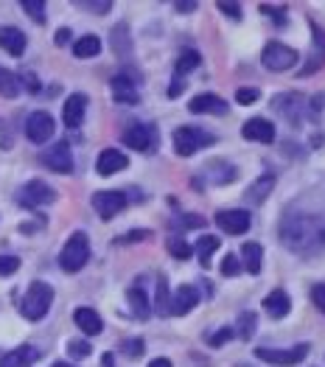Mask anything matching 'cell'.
Masks as SVG:
<instances>
[{
  "mask_svg": "<svg viewBox=\"0 0 325 367\" xmlns=\"http://www.w3.org/2000/svg\"><path fill=\"white\" fill-rule=\"evenodd\" d=\"M146 238H151V230H129L121 241L124 244H135V241H146Z\"/></svg>",
  "mask_w": 325,
  "mask_h": 367,
  "instance_id": "obj_48",
  "label": "cell"
},
{
  "mask_svg": "<svg viewBox=\"0 0 325 367\" xmlns=\"http://www.w3.org/2000/svg\"><path fill=\"white\" fill-rule=\"evenodd\" d=\"M112 50L118 56H129L132 53V40H129V26L127 23H121V26L112 28Z\"/></svg>",
  "mask_w": 325,
  "mask_h": 367,
  "instance_id": "obj_33",
  "label": "cell"
},
{
  "mask_svg": "<svg viewBox=\"0 0 325 367\" xmlns=\"http://www.w3.org/2000/svg\"><path fill=\"white\" fill-rule=\"evenodd\" d=\"M166 250H169L174 258H180V261H188V258L193 255V247L188 244L186 238H180V235H171V238L166 241Z\"/></svg>",
  "mask_w": 325,
  "mask_h": 367,
  "instance_id": "obj_36",
  "label": "cell"
},
{
  "mask_svg": "<svg viewBox=\"0 0 325 367\" xmlns=\"http://www.w3.org/2000/svg\"><path fill=\"white\" fill-rule=\"evenodd\" d=\"M272 107L278 110V112L286 118V121H289V124L300 127L306 104H303V98H300L297 92H283V95H275V98H272Z\"/></svg>",
  "mask_w": 325,
  "mask_h": 367,
  "instance_id": "obj_15",
  "label": "cell"
},
{
  "mask_svg": "<svg viewBox=\"0 0 325 367\" xmlns=\"http://www.w3.org/2000/svg\"><path fill=\"white\" fill-rule=\"evenodd\" d=\"M121 353H124L127 359H140V356L146 353V342H143L140 336H135V339H124V342H121Z\"/></svg>",
  "mask_w": 325,
  "mask_h": 367,
  "instance_id": "obj_38",
  "label": "cell"
},
{
  "mask_svg": "<svg viewBox=\"0 0 325 367\" xmlns=\"http://www.w3.org/2000/svg\"><path fill=\"white\" fill-rule=\"evenodd\" d=\"M124 143L129 146V149H135V151H154L157 149V143H160V135H157V129L151 127V124H132L127 132H124Z\"/></svg>",
  "mask_w": 325,
  "mask_h": 367,
  "instance_id": "obj_9",
  "label": "cell"
},
{
  "mask_svg": "<svg viewBox=\"0 0 325 367\" xmlns=\"http://www.w3.org/2000/svg\"><path fill=\"white\" fill-rule=\"evenodd\" d=\"M199 306V289L196 286H180L177 292H174V297H171V314L174 317H186L188 312H193Z\"/></svg>",
  "mask_w": 325,
  "mask_h": 367,
  "instance_id": "obj_18",
  "label": "cell"
},
{
  "mask_svg": "<svg viewBox=\"0 0 325 367\" xmlns=\"http://www.w3.org/2000/svg\"><path fill=\"white\" fill-rule=\"evenodd\" d=\"M174 9H177L180 14H191V11H196V0H177Z\"/></svg>",
  "mask_w": 325,
  "mask_h": 367,
  "instance_id": "obj_52",
  "label": "cell"
},
{
  "mask_svg": "<svg viewBox=\"0 0 325 367\" xmlns=\"http://www.w3.org/2000/svg\"><path fill=\"white\" fill-rule=\"evenodd\" d=\"M222 247V238H216V235H202L199 241H196V255H199V264L202 267H211V255L216 252Z\"/></svg>",
  "mask_w": 325,
  "mask_h": 367,
  "instance_id": "obj_30",
  "label": "cell"
},
{
  "mask_svg": "<svg viewBox=\"0 0 325 367\" xmlns=\"http://www.w3.org/2000/svg\"><path fill=\"white\" fill-rule=\"evenodd\" d=\"M20 270V258L17 255H0V277L14 275Z\"/></svg>",
  "mask_w": 325,
  "mask_h": 367,
  "instance_id": "obj_43",
  "label": "cell"
},
{
  "mask_svg": "<svg viewBox=\"0 0 325 367\" xmlns=\"http://www.w3.org/2000/svg\"><path fill=\"white\" fill-rule=\"evenodd\" d=\"M275 183H278V177H275L272 171L261 174V177H258L255 183L247 188V193H244V196H247V202H252V205H261V202H264V199H267V196L272 193Z\"/></svg>",
  "mask_w": 325,
  "mask_h": 367,
  "instance_id": "obj_25",
  "label": "cell"
},
{
  "mask_svg": "<svg viewBox=\"0 0 325 367\" xmlns=\"http://www.w3.org/2000/svg\"><path fill=\"white\" fill-rule=\"evenodd\" d=\"M309 26H311V50H309V62L300 68V76H311L325 65V31L314 20Z\"/></svg>",
  "mask_w": 325,
  "mask_h": 367,
  "instance_id": "obj_12",
  "label": "cell"
},
{
  "mask_svg": "<svg viewBox=\"0 0 325 367\" xmlns=\"http://www.w3.org/2000/svg\"><path fill=\"white\" fill-rule=\"evenodd\" d=\"M17 79H20V82H26V90L28 92H40V79H37L31 70H26V73H23V76H17Z\"/></svg>",
  "mask_w": 325,
  "mask_h": 367,
  "instance_id": "obj_50",
  "label": "cell"
},
{
  "mask_svg": "<svg viewBox=\"0 0 325 367\" xmlns=\"http://www.w3.org/2000/svg\"><path fill=\"white\" fill-rule=\"evenodd\" d=\"M50 303H53V286L46 283V280H34V283L26 289L23 300H20V314H23L26 320L37 322L50 312Z\"/></svg>",
  "mask_w": 325,
  "mask_h": 367,
  "instance_id": "obj_2",
  "label": "cell"
},
{
  "mask_svg": "<svg viewBox=\"0 0 325 367\" xmlns=\"http://www.w3.org/2000/svg\"><path fill=\"white\" fill-rule=\"evenodd\" d=\"M127 193L124 191H98L93 193V208L98 211V216L104 219V222H110V219H115L124 208H127Z\"/></svg>",
  "mask_w": 325,
  "mask_h": 367,
  "instance_id": "obj_10",
  "label": "cell"
},
{
  "mask_svg": "<svg viewBox=\"0 0 325 367\" xmlns=\"http://www.w3.org/2000/svg\"><path fill=\"white\" fill-rule=\"evenodd\" d=\"M188 110L193 112V115H228V101L222 98V95H216V92H199V95H193L191 101H188Z\"/></svg>",
  "mask_w": 325,
  "mask_h": 367,
  "instance_id": "obj_14",
  "label": "cell"
},
{
  "mask_svg": "<svg viewBox=\"0 0 325 367\" xmlns=\"http://www.w3.org/2000/svg\"><path fill=\"white\" fill-rule=\"evenodd\" d=\"M264 312H267L272 320H283V317L292 312V297H289L283 289H272V292L264 297Z\"/></svg>",
  "mask_w": 325,
  "mask_h": 367,
  "instance_id": "obj_21",
  "label": "cell"
},
{
  "mask_svg": "<svg viewBox=\"0 0 325 367\" xmlns=\"http://www.w3.org/2000/svg\"><path fill=\"white\" fill-rule=\"evenodd\" d=\"M90 353H93V348H90L87 339H70L68 342V356L70 359H87Z\"/></svg>",
  "mask_w": 325,
  "mask_h": 367,
  "instance_id": "obj_39",
  "label": "cell"
},
{
  "mask_svg": "<svg viewBox=\"0 0 325 367\" xmlns=\"http://www.w3.org/2000/svg\"><path fill=\"white\" fill-rule=\"evenodd\" d=\"M283 244L297 255H314L325 250V222L317 213H286L280 222Z\"/></svg>",
  "mask_w": 325,
  "mask_h": 367,
  "instance_id": "obj_1",
  "label": "cell"
},
{
  "mask_svg": "<svg viewBox=\"0 0 325 367\" xmlns=\"http://www.w3.org/2000/svg\"><path fill=\"white\" fill-rule=\"evenodd\" d=\"M53 129H56L53 115L46 112V110L31 112L28 121H26V138L31 140V143H48V140L53 138Z\"/></svg>",
  "mask_w": 325,
  "mask_h": 367,
  "instance_id": "obj_11",
  "label": "cell"
},
{
  "mask_svg": "<svg viewBox=\"0 0 325 367\" xmlns=\"http://www.w3.org/2000/svg\"><path fill=\"white\" fill-rule=\"evenodd\" d=\"M311 345L303 342V345H294V348H255V356L267 365H278V367H292V365H300L306 356H309Z\"/></svg>",
  "mask_w": 325,
  "mask_h": 367,
  "instance_id": "obj_5",
  "label": "cell"
},
{
  "mask_svg": "<svg viewBox=\"0 0 325 367\" xmlns=\"http://www.w3.org/2000/svg\"><path fill=\"white\" fill-rule=\"evenodd\" d=\"M73 53H76L79 59L98 56V53H101V40H98L95 34H85V37H79V40L73 43Z\"/></svg>",
  "mask_w": 325,
  "mask_h": 367,
  "instance_id": "obj_32",
  "label": "cell"
},
{
  "mask_svg": "<svg viewBox=\"0 0 325 367\" xmlns=\"http://www.w3.org/2000/svg\"><path fill=\"white\" fill-rule=\"evenodd\" d=\"M219 11H225L230 20H241V6L230 3V0H219Z\"/></svg>",
  "mask_w": 325,
  "mask_h": 367,
  "instance_id": "obj_47",
  "label": "cell"
},
{
  "mask_svg": "<svg viewBox=\"0 0 325 367\" xmlns=\"http://www.w3.org/2000/svg\"><path fill=\"white\" fill-rule=\"evenodd\" d=\"M53 199H56V191L43 180H31L17 191V202L23 208H43V205H50Z\"/></svg>",
  "mask_w": 325,
  "mask_h": 367,
  "instance_id": "obj_7",
  "label": "cell"
},
{
  "mask_svg": "<svg viewBox=\"0 0 325 367\" xmlns=\"http://www.w3.org/2000/svg\"><path fill=\"white\" fill-rule=\"evenodd\" d=\"M127 300H129V309H132V314H135L138 320H146V317L151 314V306H149V297H146L143 286H132V289L127 292Z\"/></svg>",
  "mask_w": 325,
  "mask_h": 367,
  "instance_id": "obj_28",
  "label": "cell"
},
{
  "mask_svg": "<svg viewBox=\"0 0 325 367\" xmlns=\"http://www.w3.org/2000/svg\"><path fill=\"white\" fill-rule=\"evenodd\" d=\"M261 261H264V247L255 244V241H247L241 247V267L250 272V275H258L261 272Z\"/></svg>",
  "mask_w": 325,
  "mask_h": 367,
  "instance_id": "obj_27",
  "label": "cell"
},
{
  "mask_svg": "<svg viewBox=\"0 0 325 367\" xmlns=\"http://www.w3.org/2000/svg\"><path fill=\"white\" fill-rule=\"evenodd\" d=\"M73 322H76L87 336H98V334L104 331V320L98 317V312L87 309V306H82V309L73 312Z\"/></svg>",
  "mask_w": 325,
  "mask_h": 367,
  "instance_id": "obj_26",
  "label": "cell"
},
{
  "mask_svg": "<svg viewBox=\"0 0 325 367\" xmlns=\"http://www.w3.org/2000/svg\"><path fill=\"white\" fill-rule=\"evenodd\" d=\"M171 225L174 228H205V216H199V213H186V216H180V219H171Z\"/></svg>",
  "mask_w": 325,
  "mask_h": 367,
  "instance_id": "obj_41",
  "label": "cell"
},
{
  "mask_svg": "<svg viewBox=\"0 0 325 367\" xmlns=\"http://www.w3.org/2000/svg\"><path fill=\"white\" fill-rule=\"evenodd\" d=\"M244 267H241V258L238 255H225V261H222V275L225 277H235L238 272H241Z\"/></svg>",
  "mask_w": 325,
  "mask_h": 367,
  "instance_id": "obj_42",
  "label": "cell"
},
{
  "mask_svg": "<svg viewBox=\"0 0 325 367\" xmlns=\"http://www.w3.org/2000/svg\"><path fill=\"white\" fill-rule=\"evenodd\" d=\"M101 367H115V359H112V353H104V359H101Z\"/></svg>",
  "mask_w": 325,
  "mask_h": 367,
  "instance_id": "obj_55",
  "label": "cell"
},
{
  "mask_svg": "<svg viewBox=\"0 0 325 367\" xmlns=\"http://www.w3.org/2000/svg\"><path fill=\"white\" fill-rule=\"evenodd\" d=\"M26 46H28V40H26V34L20 28H14V26H3L0 28V48L3 50H9L11 56H23Z\"/></svg>",
  "mask_w": 325,
  "mask_h": 367,
  "instance_id": "obj_23",
  "label": "cell"
},
{
  "mask_svg": "<svg viewBox=\"0 0 325 367\" xmlns=\"http://www.w3.org/2000/svg\"><path fill=\"white\" fill-rule=\"evenodd\" d=\"M149 367H174L171 365V359H166V356H160V359H151Z\"/></svg>",
  "mask_w": 325,
  "mask_h": 367,
  "instance_id": "obj_54",
  "label": "cell"
},
{
  "mask_svg": "<svg viewBox=\"0 0 325 367\" xmlns=\"http://www.w3.org/2000/svg\"><path fill=\"white\" fill-rule=\"evenodd\" d=\"M127 166H129V157H127L121 149H104V151L98 154V160H95V171H98L101 177H112V174L124 171Z\"/></svg>",
  "mask_w": 325,
  "mask_h": 367,
  "instance_id": "obj_17",
  "label": "cell"
},
{
  "mask_svg": "<svg viewBox=\"0 0 325 367\" xmlns=\"http://www.w3.org/2000/svg\"><path fill=\"white\" fill-rule=\"evenodd\" d=\"M87 261H90V238H87V233L79 230L65 241V247L59 252V267L65 272H79V270H85Z\"/></svg>",
  "mask_w": 325,
  "mask_h": 367,
  "instance_id": "obj_3",
  "label": "cell"
},
{
  "mask_svg": "<svg viewBox=\"0 0 325 367\" xmlns=\"http://www.w3.org/2000/svg\"><path fill=\"white\" fill-rule=\"evenodd\" d=\"M297 50L294 48H289L286 43H267L264 48V53H261V62H264V68L267 70H275V73H283V70H289V68H294L297 65Z\"/></svg>",
  "mask_w": 325,
  "mask_h": 367,
  "instance_id": "obj_6",
  "label": "cell"
},
{
  "mask_svg": "<svg viewBox=\"0 0 325 367\" xmlns=\"http://www.w3.org/2000/svg\"><path fill=\"white\" fill-rule=\"evenodd\" d=\"M258 98H261V90H258V87H241V90L235 92V101H238V104H244V107L255 104Z\"/></svg>",
  "mask_w": 325,
  "mask_h": 367,
  "instance_id": "obj_44",
  "label": "cell"
},
{
  "mask_svg": "<svg viewBox=\"0 0 325 367\" xmlns=\"http://www.w3.org/2000/svg\"><path fill=\"white\" fill-rule=\"evenodd\" d=\"M233 331H235V336H238V339L250 342V339L255 336V331H258V317H255V312H241Z\"/></svg>",
  "mask_w": 325,
  "mask_h": 367,
  "instance_id": "obj_29",
  "label": "cell"
},
{
  "mask_svg": "<svg viewBox=\"0 0 325 367\" xmlns=\"http://www.w3.org/2000/svg\"><path fill=\"white\" fill-rule=\"evenodd\" d=\"M311 300H314V306L325 314V283H317V286L311 289Z\"/></svg>",
  "mask_w": 325,
  "mask_h": 367,
  "instance_id": "obj_49",
  "label": "cell"
},
{
  "mask_svg": "<svg viewBox=\"0 0 325 367\" xmlns=\"http://www.w3.org/2000/svg\"><path fill=\"white\" fill-rule=\"evenodd\" d=\"M199 62H202L199 50H183V53L177 56L174 76H186V73H191V70H196V68H199Z\"/></svg>",
  "mask_w": 325,
  "mask_h": 367,
  "instance_id": "obj_35",
  "label": "cell"
},
{
  "mask_svg": "<svg viewBox=\"0 0 325 367\" xmlns=\"http://www.w3.org/2000/svg\"><path fill=\"white\" fill-rule=\"evenodd\" d=\"M244 140H258V143H275V127L267 118H250L241 127Z\"/></svg>",
  "mask_w": 325,
  "mask_h": 367,
  "instance_id": "obj_20",
  "label": "cell"
},
{
  "mask_svg": "<svg viewBox=\"0 0 325 367\" xmlns=\"http://www.w3.org/2000/svg\"><path fill=\"white\" fill-rule=\"evenodd\" d=\"M20 87H23V85H20L17 73L0 68V95H3V98H17V95H20Z\"/></svg>",
  "mask_w": 325,
  "mask_h": 367,
  "instance_id": "obj_34",
  "label": "cell"
},
{
  "mask_svg": "<svg viewBox=\"0 0 325 367\" xmlns=\"http://www.w3.org/2000/svg\"><path fill=\"white\" fill-rule=\"evenodd\" d=\"M40 160H43L46 169L56 171V174H70V171H73V151H70V143H68V140L53 143L50 149L43 151Z\"/></svg>",
  "mask_w": 325,
  "mask_h": 367,
  "instance_id": "obj_8",
  "label": "cell"
},
{
  "mask_svg": "<svg viewBox=\"0 0 325 367\" xmlns=\"http://www.w3.org/2000/svg\"><path fill=\"white\" fill-rule=\"evenodd\" d=\"M76 6L85 9V11H93V14H110L112 11L110 0H76Z\"/></svg>",
  "mask_w": 325,
  "mask_h": 367,
  "instance_id": "obj_40",
  "label": "cell"
},
{
  "mask_svg": "<svg viewBox=\"0 0 325 367\" xmlns=\"http://www.w3.org/2000/svg\"><path fill=\"white\" fill-rule=\"evenodd\" d=\"M261 11L267 14V17H272L275 23H286V6H270V3H261Z\"/></svg>",
  "mask_w": 325,
  "mask_h": 367,
  "instance_id": "obj_45",
  "label": "cell"
},
{
  "mask_svg": "<svg viewBox=\"0 0 325 367\" xmlns=\"http://www.w3.org/2000/svg\"><path fill=\"white\" fill-rule=\"evenodd\" d=\"M70 43V28H59L56 31V46L62 48V46H68Z\"/></svg>",
  "mask_w": 325,
  "mask_h": 367,
  "instance_id": "obj_53",
  "label": "cell"
},
{
  "mask_svg": "<svg viewBox=\"0 0 325 367\" xmlns=\"http://www.w3.org/2000/svg\"><path fill=\"white\" fill-rule=\"evenodd\" d=\"M40 359V351L34 345H20L14 351H9L3 359H0V367H31Z\"/></svg>",
  "mask_w": 325,
  "mask_h": 367,
  "instance_id": "obj_22",
  "label": "cell"
},
{
  "mask_svg": "<svg viewBox=\"0 0 325 367\" xmlns=\"http://www.w3.org/2000/svg\"><path fill=\"white\" fill-rule=\"evenodd\" d=\"M230 336H235V331H233L230 325H228V328H222V331H216L213 336H208V342H211V348H222V345H225V342H228Z\"/></svg>",
  "mask_w": 325,
  "mask_h": 367,
  "instance_id": "obj_46",
  "label": "cell"
},
{
  "mask_svg": "<svg viewBox=\"0 0 325 367\" xmlns=\"http://www.w3.org/2000/svg\"><path fill=\"white\" fill-rule=\"evenodd\" d=\"M154 312L160 317L171 314V292H169V280L160 275L157 277V294H154Z\"/></svg>",
  "mask_w": 325,
  "mask_h": 367,
  "instance_id": "obj_31",
  "label": "cell"
},
{
  "mask_svg": "<svg viewBox=\"0 0 325 367\" xmlns=\"http://www.w3.org/2000/svg\"><path fill=\"white\" fill-rule=\"evenodd\" d=\"M183 90H186V79L183 76H174L171 79V87H169V98H177Z\"/></svg>",
  "mask_w": 325,
  "mask_h": 367,
  "instance_id": "obj_51",
  "label": "cell"
},
{
  "mask_svg": "<svg viewBox=\"0 0 325 367\" xmlns=\"http://www.w3.org/2000/svg\"><path fill=\"white\" fill-rule=\"evenodd\" d=\"M110 90H112V98H115L118 104H127V107H132V104H138V101H140L135 82H132L129 76H124V73L110 79Z\"/></svg>",
  "mask_w": 325,
  "mask_h": 367,
  "instance_id": "obj_19",
  "label": "cell"
},
{
  "mask_svg": "<svg viewBox=\"0 0 325 367\" xmlns=\"http://www.w3.org/2000/svg\"><path fill=\"white\" fill-rule=\"evenodd\" d=\"M20 6H23V11H26L34 23H40V26H43V23L48 20L46 17V0H23Z\"/></svg>",
  "mask_w": 325,
  "mask_h": 367,
  "instance_id": "obj_37",
  "label": "cell"
},
{
  "mask_svg": "<svg viewBox=\"0 0 325 367\" xmlns=\"http://www.w3.org/2000/svg\"><path fill=\"white\" fill-rule=\"evenodd\" d=\"M205 174H208V180L213 185H228L238 177V169L233 163H228V160H211L205 166Z\"/></svg>",
  "mask_w": 325,
  "mask_h": 367,
  "instance_id": "obj_24",
  "label": "cell"
},
{
  "mask_svg": "<svg viewBox=\"0 0 325 367\" xmlns=\"http://www.w3.org/2000/svg\"><path fill=\"white\" fill-rule=\"evenodd\" d=\"M50 367H76V365H68V362H53Z\"/></svg>",
  "mask_w": 325,
  "mask_h": 367,
  "instance_id": "obj_56",
  "label": "cell"
},
{
  "mask_svg": "<svg viewBox=\"0 0 325 367\" xmlns=\"http://www.w3.org/2000/svg\"><path fill=\"white\" fill-rule=\"evenodd\" d=\"M216 225L222 228V233H228V235H244L247 230L252 228V216H250V211H241V208H235V211H219L216 213Z\"/></svg>",
  "mask_w": 325,
  "mask_h": 367,
  "instance_id": "obj_13",
  "label": "cell"
},
{
  "mask_svg": "<svg viewBox=\"0 0 325 367\" xmlns=\"http://www.w3.org/2000/svg\"><path fill=\"white\" fill-rule=\"evenodd\" d=\"M85 112H87V95L85 92H73L68 95L65 107H62V121L68 129H79L82 121H85Z\"/></svg>",
  "mask_w": 325,
  "mask_h": 367,
  "instance_id": "obj_16",
  "label": "cell"
},
{
  "mask_svg": "<svg viewBox=\"0 0 325 367\" xmlns=\"http://www.w3.org/2000/svg\"><path fill=\"white\" fill-rule=\"evenodd\" d=\"M171 140H174V151H177L180 157H191V154H196L199 149L216 143V138H213L211 132H205V129H199V127H180Z\"/></svg>",
  "mask_w": 325,
  "mask_h": 367,
  "instance_id": "obj_4",
  "label": "cell"
}]
</instances>
